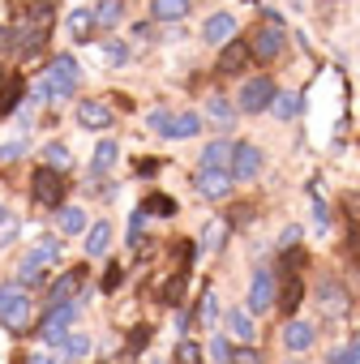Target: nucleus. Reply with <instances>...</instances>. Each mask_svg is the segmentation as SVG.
I'll use <instances>...</instances> for the list:
<instances>
[{"mask_svg":"<svg viewBox=\"0 0 360 364\" xmlns=\"http://www.w3.org/2000/svg\"><path fill=\"white\" fill-rule=\"evenodd\" d=\"M232 364H262V351H253V347L245 343L240 351H232Z\"/></svg>","mask_w":360,"mask_h":364,"instance_id":"obj_41","label":"nucleus"},{"mask_svg":"<svg viewBox=\"0 0 360 364\" xmlns=\"http://www.w3.org/2000/svg\"><path fill=\"white\" fill-rule=\"evenodd\" d=\"M69 35H73V43H90V35H95V14H90V9H69Z\"/></svg>","mask_w":360,"mask_h":364,"instance_id":"obj_20","label":"nucleus"},{"mask_svg":"<svg viewBox=\"0 0 360 364\" xmlns=\"http://www.w3.org/2000/svg\"><path fill=\"white\" fill-rule=\"evenodd\" d=\"M300 240V228H283V236H279V249H292Z\"/></svg>","mask_w":360,"mask_h":364,"instance_id":"obj_47","label":"nucleus"},{"mask_svg":"<svg viewBox=\"0 0 360 364\" xmlns=\"http://www.w3.org/2000/svg\"><path fill=\"white\" fill-rule=\"evenodd\" d=\"M150 364H159V360H150Z\"/></svg>","mask_w":360,"mask_h":364,"instance_id":"obj_51","label":"nucleus"},{"mask_svg":"<svg viewBox=\"0 0 360 364\" xmlns=\"http://www.w3.org/2000/svg\"><path fill=\"white\" fill-rule=\"evenodd\" d=\"M142 210H146V215H176V202H167L163 193H154V198H150Z\"/></svg>","mask_w":360,"mask_h":364,"instance_id":"obj_35","label":"nucleus"},{"mask_svg":"<svg viewBox=\"0 0 360 364\" xmlns=\"http://www.w3.org/2000/svg\"><path fill=\"white\" fill-rule=\"evenodd\" d=\"M283 43H287V35H283V18L275 14V9H266V22L253 31V39H249V56H253V65H275L279 56H283Z\"/></svg>","mask_w":360,"mask_h":364,"instance_id":"obj_2","label":"nucleus"},{"mask_svg":"<svg viewBox=\"0 0 360 364\" xmlns=\"http://www.w3.org/2000/svg\"><path fill=\"white\" fill-rule=\"evenodd\" d=\"M236 14H228V9H219V14H211L206 22H202V43L206 48H223L228 39H236Z\"/></svg>","mask_w":360,"mask_h":364,"instance_id":"obj_7","label":"nucleus"},{"mask_svg":"<svg viewBox=\"0 0 360 364\" xmlns=\"http://www.w3.org/2000/svg\"><path fill=\"white\" fill-rule=\"evenodd\" d=\"M31 189H35V198H39L43 206H56V202H60V193H65V180H60V171H56V167H39V171H35V180H31Z\"/></svg>","mask_w":360,"mask_h":364,"instance_id":"obj_9","label":"nucleus"},{"mask_svg":"<svg viewBox=\"0 0 360 364\" xmlns=\"http://www.w3.org/2000/svg\"><path fill=\"white\" fill-rule=\"evenodd\" d=\"M253 65V56H249V43H240V39H228L223 43V56H219V73L223 77H236V73H245Z\"/></svg>","mask_w":360,"mask_h":364,"instance_id":"obj_10","label":"nucleus"},{"mask_svg":"<svg viewBox=\"0 0 360 364\" xmlns=\"http://www.w3.org/2000/svg\"><path fill=\"white\" fill-rule=\"evenodd\" d=\"M330 364H360V338L347 343V347H334L330 351Z\"/></svg>","mask_w":360,"mask_h":364,"instance_id":"obj_33","label":"nucleus"},{"mask_svg":"<svg viewBox=\"0 0 360 364\" xmlns=\"http://www.w3.org/2000/svg\"><path fill=\"white\" fill-rule=\"evenodd\" d=\"M211 355H215L219 364H232V347H228V338H215V343H211Z\"/></svg>","mask_w":360,"mask_h":364,"instance_id":"obj_43","label":"nucleus"},{"mask_svg":"<svg viewBox=\"0 0 360 364\" xmlns=\"http://www.w3.org/2000/svg\"><path fill=\"white\" fill-rule=\"evenodd\" d=\"M78 77H82V69H78V60L65 52V56H56L39 77H35V86H31V103L39 107V103H52V99H69L73 90H78Z\"/></svg>","mask_w":360,"mask_h":364,"instance_id":"obj_1","label":"nucleus"},{"mask_svg":"<svg viewBox=\"0 0 360 364\" xmlns=\"http://www.w3.org/2000/svg\"><path fill=\"white\" fill-rule=\"evenodd\" d=\"M116 154H120V146H116L112 137H103V141L95 146V163H90V171H95V176L112 171V167H116Z\"/></svg>","mask_w":360,"mask_h":364,"instance_id":"obj_23","label":"nucleus"},{"mask_svg":"<svg viewBox=\"0 0 360 364\" xmlns=\"http://www.w3.org/2000/svg\"><path fill=\"white\" fill-rule=\"evenodd\" d=\"M206 120H211L215 129H232V124H236L232 99H228V95H211V99H206Z\"/></svg>","mask_w":360,"mask_h":364,"instance_id":"obj_18","label":"nucleus"},{"mask_svg":"<svg viewBox=\"0 0 360 364\" xmlns=\"http://www.w3.org/2000/svg\"><path fill=\"white\" fill-rule=\"evenodd\" d=\"M56 343H60L65 360H86V351H90V334H60Z\"/></svg>","mask_w":360,"mask_h":364,"instance_id":"obj_26","label":"nucleus"},{"mask_svg":"<svg viewBox=\"0 0 360 364\" xmlns=\"http://www.w3.org/2000/svg\"><path fill=\"white\" fill-rule=\"evenodd\" d=\"M198 163H202V167H228V163H232V141H211Z\"/></svg>","mask_w":360,"mask_h":364,"instance_id":"obj_27","label":"nucleus"},{"mask_svg":"<svg viewBox=\"0 0 360 364\" xmlns=\"http://www.w3.org/2000/svg\"><path fill=\"white\" fill-rule=\"evenodd\" d=\"M292 364H300V360H292Z\"/></svg>","mask_w":360,"mask_h":364,"instance_id":"obj_52","label":"nucleus"},{"mask_svg":"<svg viewBox=\"0 0 360 364\" xmlns=\"http://www.w3.org/2000/svg\"><path fill=\"white\" fill-rule=\"evenodd\" d=\"M26 364H60V355H52V351H35Z\"/></svg>","mask_w":360,"mask_h":364,"instance_id":"obj_48","label":"nucleus"},{"mask_svg":"<svg viewBox=\"0 0 360 364\" xmlns=\"http://www.w3.org/2000/svg\"><path fill=\"white\" fill-rule=\"evenodd\" d=\"M107 249H112V228H107V223H95V228L86 232V253H90V257H103Z\"/></svg>","mask_w":360,"mask_h":364,"instance_id":"obj_25","label":"nucleus"},{"mask_svg":"<svg viewBox=\"0 0 360 364\" xmlns=\"http://www.w3.org/2000/svg\"><path fill=\"white\" fill-rule=\"evenodd\" d=\"M176 364H202L198 343H180V347H176Z\"/></svg>","mask_w":360,"mask_h":364,"instance_id":"obj_37","label":"nucleus"},{"mask_svg":"<svg viewBox=\"0 0 360 364\" xmlns=\"http://www.w3.org/2000/svg\"><path fill=\"white\" fill-rule=\"evenodd\" d=\"M167 120H171V112H167V107H154V112L146 116V129H150V133H163Z\"/></svg>","mask_w":360,"mask_h":364,"instance_id":"obj_38","label":"nucleus"},{"mask_svg":"<svg viewBox=\"0 0 360 364\" xmlns=\"http://www.w3.org/2000/svg\"><path fill=\"white\" fill-rule=\"evenodd\" d=\"M343 206H347L351 223H360V193H347V198H343Z\"/></svg>","mask_w":360,"mask_h":364,"instance_id":"obj_46","label":"nucleus"},{"mask_svg":"<svg viewBox=\"0 0 360 364\" xmlns=\"http://www.w3.org/2000/svg\"><path fill=\"white\" fill-rule=\"evenodd\" d=\"M317 291H322V309H326V313H343V309H347V291H339L334 279H326Z\"/></svg>","mask_w":360,"mask_h":364,"instance_id":"obj_28","label":"nucleus"},{"mask_svg":"<svg viewBox=\"0 0 360 364\" xmlns=\"http://www.w3.org/2000/svg\"><path fill=\"white\" fill-rule=\"evenodd\" d=\"M198 133H202V116H198V112H180V116H171L167 129H163V137H176V141H189V137H198Z\"/></svg>","mask_w":360,"mask_h":364,"instance_id":"obj_15","label":"nucleus"},{"mask_svg":"<svg viewBox=\"0 0 360 364\" xmlns=\"http://www.w3.org/2000/svg\"><path fill=\"white\" fill-rule=\"evenodd\" d=\"M300 300H305L300 279H287V283H283V296H279V309H283V313H296V309H300Z\"/></svg>","mask_w":360,"mask_h":364,"instance_id":"obj_31","label":"nucleus"},{"mask_svg":"<svg viewBox=\"0 0 360 364\" xmlns=\"http://www.w3.org/2000/svg\"><path fill=\"white\" fill-rule=\"evenodd\" d=\"M73 287H78V274H65V279H60V283L52 287V296H48V304H60V300H65V296H69Z\"/></svg>","mask_w":360,"mask_h":364,"instance_id":"obj_36","label":"nucleus"},{"mask_svg":"<svg viewBox=\"0 0 360 364\" xmlns=\"http://www.w3.org/2000/svg\"><path fill=\"white\" fill-rule=\"evenodd\" d=\"M223 240H228V223H223V219H215V223L202 228V249H206V253H219Z\"/></svg>","mask_w":360,"mask_h":364,"instance_id":"obj_29","label":"nucleus"},{"mask_svg":"<svg viewBox=\"0 0 360 364\" xmlns=\"http://www.w3.org/2000/svg\"><path fill=\"white\" fill-rule=\"evenodd\" d=\"M249 313H270L275 309V274L270 270H253V283H249Z\"/></svg>","mask_w":360,"mask_h":364,"instance_id":"obj_8","label":"nucleus"},{"mask_svg":"<svg viewBox=\"0 0 360 364\" xmlns=\"http://www.w3.org/2000/svg\"><path fill=\"white\" fill-rule=\"evenodd\" d=\"M262 150L253 146V141H240V146H232V180H258V171H262Z\"/></svg>","mask_w":360,"mask_h":364,"instance_id":"obj_6","label":"nucleus"},{"mask_svg":"<svg viewBox=\"0 0 360 364\" xmlns=\"http://www.w3.org/2000/svg\"><path fill=\"white\" fill-rule=\"evenodd\" d=\"M275 120H283V124H292L296 116H300V95L296 90H275V99H270V107H266Z\"/></svg>","mask_w":360,"mask_h":364,"instance_id":"obj_17","label":"nucleus"},{"mask_svg":"<svg viewBox=\"0 0 360 364\" xmlns=\"http://www.w3.org/2000/svg\"><path fill=\"white\" fill-rule=\"evenodd\" d=\"M0 321H5L9 330H22L31 321V291L22 283L0 287Z\"/></svg>","mask_w":360,"mask_h":364,"instance_id":"obj_4","label":"nucleus"},{"mask_svg":"<svg viewBox=\"0 0 360 364\" xmlns=\"http://www.w3.org/2000/svg\"><path fill=\"white\" fill-rule=\"evenodd\" d=\"M317 343V326L313 321H287V330H283V347L287 351H309Z\"/></svg>","mask_w":360,"mask_h":364,"instance_id":"obj_14","label":"nucleus"},{"mask_svg":"<svg viewBox=\"0 0 360 364\" xmlns=\"http://www.w3.org/2000/svg\"><path fill=\"white\" fill-rule=\"evenodd\" d=\"M146 343H150V326H137L133 338H129V347H133V351H146Z\"/></svg>","mask_w":360,"mask_h":364,"instance_id":"obj_44","label":"nucleus"},{"mask_svg":"<svg viewBox=\"0 0 360 364\" xmlns=\"http://www.w3.org/2000/svg\"><path fill=\"white\" fill-rule=\"evenodd\" d=\"M270 99H275V77H270V73H258V77H245V82H240L236 107H240L245 116H258V112L270 107Z\"/></svg>","mask_w":360,"mask_h":364,"instance_id":"obj_3","label":"nucleus"},{"mask_svg":"<svg viewBox=\"0 0 360 364\" xmlns=\"http://www.w3.org/2000/svg\"><path fill=\"white\" fill-rule=\"evenodd\" d=\"M343 253H347L351 262H360V223H356V232L347 236V245H343Z\"/></svg>","mask_w":360,"mask_h":364,"instance_id":"obj_45","label":"nucleus"},{"mask_svg":"<svg viewBox=\"0 0 360 364\" xmlns=\"http://www.w3.org/2000/svg\"><path fill=\"white\" fill-rule=\"evenodd\" d=\"M99 56H103V65H107V69H125V65L133 60L129 43H120V39H103V43H99Z\"/></svg>","mask_w":360,"mask_h":364,"instance_id":"obj_21","label":"nucleus"},{"mask_svg":"<svg viewBox=\"0 0 360 364\" xmlns=\"http://www.w3.org/2000/svg\"><path fill=\"white\" fill-rule=\"evenodd\" d=\"M14 240H18V219L0 215V245H14Z\"/></svg>","mask_w":360,"mask_h":364,"instance_id":"obj_39","label":"nucleus"},{"mask_svg":"<svg viewBox=\"0 0 360 364\" xmlns=\"http://www.w3.org/2000/svg\"><path fill=\"white\" fill-rule=\"evenodd\" d=\"M313 223H317V232H330V215H326L322 198H313Z\"/></svg>","mask_w":360,"mask_h":364,"instance_id":"obj_42","label":"nucleus"},{"mask_svg":"<svg viewBox=\"0 0 360 364\" xmlns=\"http://www.w3.org/2000/svg\"><path fill=\"white\" fill-rule=\"evenodd\" d=\"M223 321H228V334H232L236 343H253V338H258V330H253V313H249V309H228Z\"/></svg>","mask_w":360,"mask_h":364,"instance_id":"obj_16","label":"nucleus"},{"mask_svg":"<svg viewBox=\"0 0 360 364\" xmlns=\"http://www.w3.org/2000/svg\"><path fill=\"white\" fill-rule=\"evenodd\" d=\"M133 39L146 43V39H150V22H137V26H133Z\"/></svg>","mask_w":360,"mask_h":364,"instance_id":"obj_50","label":"nucleus"},{"mask_svg":"<svg viewBox=\"0 0 360 364\" xmlns=\"http://www.w3.org/2000/svg\"><path fill=\"white\" fill-rule=\"evenodd\" d=\"M56 228H60L65 236L86 232V210H82V206H60V210H56Z\"/></svg>","mask_w":360,"mask_h":364,"instance_id":"obj_22","label":"nucleus"},{"mask_svg":"<svg viewBox=\"0 0 360 364\" xmlns=\"http://www.w3.org/2000/svg\"><path fill=\"white\" fill-rule=\"evenodd\" d=\"M232 171L228 167H198V180H194V189L206 198V202H223L228 193H232Z\"/></svg>","mask_w":360,"mask_h":364,"instance_id":"obj_5","label":"nucleus"},{"mask_svg":"<svg viewBox=\"0 0 360 364\" xmlns=\"http://www.w3.org/2000/svg\"><path fill=\"white\" fill-rule=\"evenodd\" d=\"M73 317H78V304H65V300H60V304L48 313V321L39 326V338H43V343H56V338L69 330V321H73Z\"/></svg>","mask_w":360,"mask_h":364,"instance_id":"obj_11","label":"nucleus"},{"mask_svg":"<svg viewBox=\"0 0 360 364\" xmlns=\"http://www.w3.org/2000/svg\"><path fill=\"white\" fill-rule=\"evenodd\" d=\"M78 124L82 129H107L112 124V107L103 99H82L78 103Z\"/></svg>","mask_w":360,"mask_h":364,"instance_id":"obj_13","label":"nucleus"},{"mask_svg":"<svg viewBox=\"0 0 360 364\" xmlns=\"http://www.w3.org/2000/svg\"><path fill=\"white\" fill-rule=\"evenodd\" d=\"M154 171H159V159H142L137 163V176H154Z\"/></svg>","mask_w":360,"mask_h":364,"instance_id":"obj_49","label":"nucleus"},{"mask_svg":"<svg viewBox=\"0 0 360 364\" xmlns=\"http://www.w3.org/2000/svg\"><path fill=\"white\" fill-rule=\"evenodd\" d=\"M142 236H146V210H133V215H129V245L137 249Z\"/></svg>","mask_w":360,"mask_h":364,"instance_id":"obj_34","label":"nucleus"},{"mask_svg":"<svg viewBox=\"0 0 360 364\" xmlns=\"http://www.w3.org/2000/svg\"><path fill=\"white\" fill-rule=\"evenodd\" d=\"M26 262H31V266H39V270H48V266H56V262H60V245H56V240H39V245L26 253Z\"/></svg>","mask_w":360,"mask_h":364,"instance_id":"obj_24","label":"nucleus"},{"mask_svg":"<svg viewBox=\"0 0 360 364\" xmlns=\"http://www.w3.org/2000/svg\"><path fill=\"white\" fill-rule=\"evenodd\" d=\"M90 14H95V26L112 31V26H120V22H125V0H99Z\"/></svg>","mask_w":360,"mask_h":364,"instance_id":"obj_19","label":"nucleus"},{"mask_svg":"<svg viewBox=\"0 0 360 364\" xmlns=\"http://www.w3.org/2000/svg\"><path fill=\"white\" fill-rule=\"evenodd\" d=\"M198 321H202V326H215V321H219V304H215V291H206V296L198 300Z\"/></svg>","mask_w":360,"mask_h":364,"instance_id":"obj_32","label":"nucleus"},{"mask_svg":"<svg viewBox=\"0 0 360 364\" xmlns=\"http://www.w3.org/2000/svg\"><path fill=\"white\" fill-rule=\"evenodd\" d=\"M43 159H48V167H56V171H65V167L73 163V150H69L65 141H52V146H43Z\"/></svg>","mask_w":360,"mask_h":364,"instance_id":"obj_30","label":"nucleus"},{"mask_svg":"<svg viewBox=\"0 0 360 364\" xmlns=\"http://www.w3.org/2000/svg\"><path fill=\"white\" fill-rule=\"evenodd\" d=\"M22 154H26V141H5V146H0V163H14Z\"/></svg>","mask_w":360,"mask_h":364,"instance_id":"obj_40","label":"nucleus"},{"mask_svg":"<svg viewBox=\"0 0 360 364\" xmlns=\"http://www.w3.org/2000/svg\"><path fill=\"white\" fill-rule=\"evenodd\" d=\"M194 9V0H150V22H163V26H176L185 22Z\"/></svg>","mask_w":360,"mask_h":364,"instance_id":"obj_12","label":"nucleus"}]
</instances>
